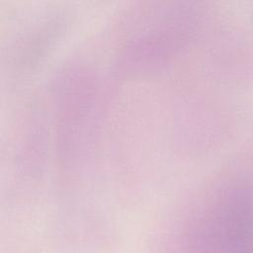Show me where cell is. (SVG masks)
Masks as SVG:
<instances>
[{
  "label": "cell",
  "instance_id": "1",
  "mask_svg": "<svg viewBox=\"0 0 253 253\" xmlns=\"http://www.w3.org/2000/svg\"><path fill=\"white\" fill-rule=\"evenodd\" d=\"M123 32L119 61L131 72L163 66L191 40L197 30L198 10L185 3L158 4L137 11Z\"/></svg>",
  "mask_w": 253,
  "mask_h": 253
},
{
  "label": "cell",
  "instance_id": "2",
  "mask_svg": "<svg viewBox=\"0 0 253 253\" xmlns=\"http://www.w3.org/2000/svg\"><path fill=\"white\" fill-rule=\"evenodd\" d=\"M199 222L219 253H253V172H231L204 197Z\"/></svg>",
  "mask_w": 253,
  "mask_h": 253
}]
</instances>
